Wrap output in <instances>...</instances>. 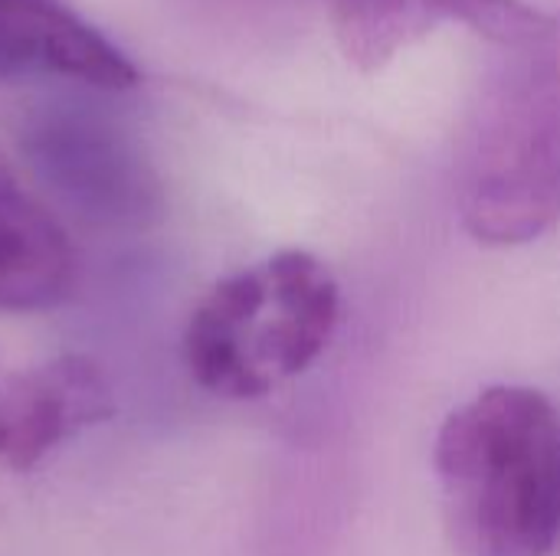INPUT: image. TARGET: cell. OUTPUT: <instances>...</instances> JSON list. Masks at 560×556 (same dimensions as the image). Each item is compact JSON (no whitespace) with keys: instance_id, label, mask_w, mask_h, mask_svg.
<instances>
[{"instance_id":"cell-4","label":"cell","mask_w":560,"mask_h":556,"mask_svg":"<svg viewBox=\"0 0 560 556\" xmlns=\"http://www.w3.org/2000/svg\"><path fill=\"white\" fill-rule=\"evenodd\" d=\"M548 16L525 0H328L335 39L361 72L384 69L440 26H466L495 46H512L535 36Z\"/></svg>"},{"instance_id":"cell-6","label":"cell","mask_w":560,"mask_h":556,"mask_svg":"<svg viewBox=\"0 0 560 556\" xmlns=\"http://www.w3.org/2000/svg\"><path fill=\"white\" fill-rule=\"evenodd\" d=\"M52 72L95 88L138 85V66L66 0H0V75Z\"/></svg>"},{"instance_id":"cell-2","label":"cell","mask_w":560,"mask_h":556,"mask_svg":"<svg viewBox=\"0 0 560 556\" xmlns=\"http://www.w3.org/2000/svg\"><path fill=\"white\" fill-rule=\"evenodd\" d=\"M495 62L459 164V216L479 246L512 249L560 223V16Z\"/></svg>"},{"instance_id":"cell-7","label":"cell","mask_w":560,"mask_h":556,"mask_svg":"<svg viewBox=\"0 0 560 556\" xmlns=\"http://www.w3.org/2000/svg\"><path fill=\"white\" fill-rule=\"evenodd\" d=\"M75 275V256L59 220L0 154V311L59 305Z\"/></svg>"},{"instance_id":"cell-1","label":"cell","mask_w":560,"mask_h":556,"mask_svg":"<svg viewBox=\"0 0 560 556\" xmlns=\"http://www.w3.org/2000/svg\"><path fill=\"white\" fill-rule=\"evenodd\" d=\"M446 534L459 556H548L560 541V410L499 383L456 406L433 446Z\"/></svg>"},{"instance_id":"cell-5","label":"cell","mask_w":560,"mask_h":556,"mask_svg":"<svg viewBox=\"0 0 560 556\" xmlns=\"http://www.w3.org/2000/svg\"><path fill=\"white\" fill-rule=\"evenodd\" d=\"M112 416L102 370L79 354L0 374V462L26 472L69 436Z\"/></svg>"},{"instance_id":"cell-3","label":"cell","mask_w":560,"mask_h":556,"mask_svg":"<svg viewBox=\"0 0 560 556\" xmlns=\"http://www.w3.org/2000/svg\"><path fill=\"white\" fill-rule=\"evenodd\" d=\"M341 288L302 249L276 252L217 282L190 315L184 360L223 400H259L302 377L331 344Z\"/></svg>"},{"instance_id":"cell-8","label":"cell","mask_w":560,"mask_h":556,"mask_svg":"<svg viewBox=\"0 0 560 556\" xmlns=\"http://www.w3.org/2000/svg\"><path fill=\"white\" fill-rule=\"evenodd\" d=\"M39 164L62 190L115 216L148 213L154 184L135 154L108 128L89 121H52L39 131Z\"/></svg>"}]
</instances>
